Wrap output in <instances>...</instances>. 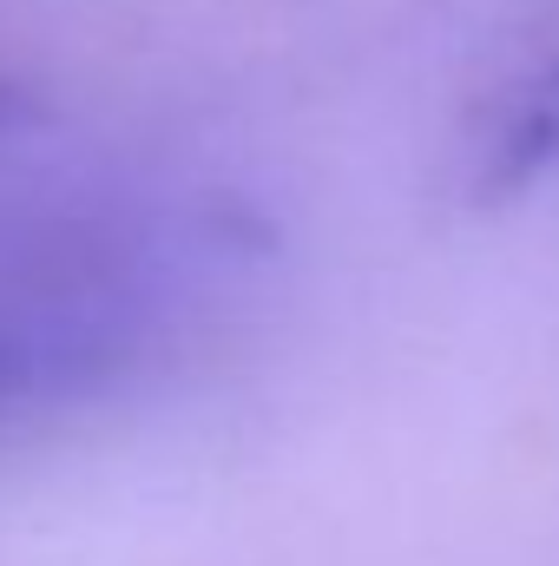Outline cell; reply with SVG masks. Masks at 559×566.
<instances>
[{"label":"cell","mask_w":559,"mask_h":566,"mask_svg":"<svg viewBox=\"0 0 559 566\" xmlns=\"http://www.w3.org/2000/svg\"><path fill=\"white\" fill-rule=\"evenodd\" d=\"M559 165V66L540 80H527L487 126V151H481V185L487 191H514L527 178H540Z\"/></svg>","instance_id":"cell-1"}]
</instances>
